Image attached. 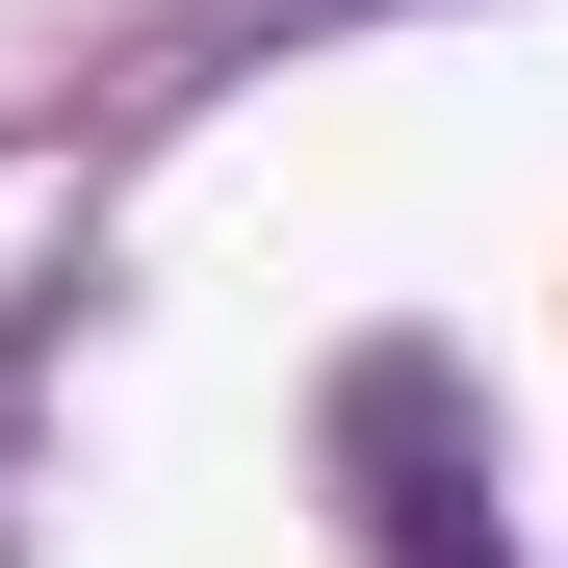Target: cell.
<instances>
[{"instance_id": "1", "label": "cell", "mask_w": 568, "mask_h": 568, "mask_svg": "<svg viewBox=\"0 0 568 568\" xmlns=\"http://www.w3.org/2000/svg\"><path fill=\"white\" fill-rule=\"evenodd\" d=\"M336 439H362V542H388V568H517L491 517H465V465H439V362H362Z\"/></svg>"}]
</instances>
